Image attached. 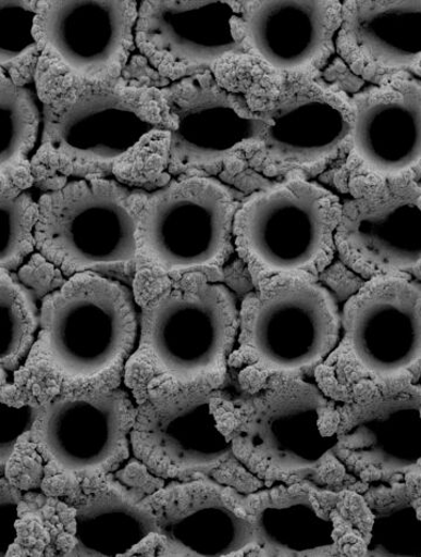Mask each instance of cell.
Returning <instances> with one entry per match:
<instances>
[{
	"label": "cell",
	"mask_w": 421,
	"mask_h": 557,
	"mask_svg": "<svg viewBox=\"0 0 421 557\" xmlns=\"http://www.w3.org/2000/svg\"><path fill=\"white\" fill-rule=\"evenodd\" d=\"M41 141L30 165L46 191L74 180L108 178L148 147L169 149L173 131L163 90L122 79L90 84L40 58Z\"/></svg>",
	"instance_id": "cell-1"
},
{
	"label": "cell",
	"mask_w": 421,
	"mask_h": 557,
	"mask_svg": "<svg viewBox=\"0 0 421 557\" xmlns=\"http://www.w3.org/2000/svg\"><path fill=\"white\" fill-rule=\"evenodd\" d=\"M134 292L97 272L76 273L44 298L40 329L14 373L27 400L60 393L119 388L139 329Z\"/></svg>",
	"instance_id": "cell-2"
},
{
	"label": "cell",
	"mask_w": 421,
	"mask_h": 557,
	"mask_svg": "<svg viewBox=\"0 0 421 557\" xmlns=\"http://www.w3.org/2000/svg\"><path fill=\"white\" fill-rule=\"evenodd\" d=\"M138 288L139 338L123 380L133 397L223 389L239 333L236 294L202 273Z\"/></svg>",
	"instance_id": "cell-3"
},
{
	"label": "cell",
	"mask_w": 421,
	"mask_h": 557,
	"mask_svg": "<svg viewBox=\"0 0 421 557\" xmlns=\"http://www.w3.org/2000/svg\"><path fill=\"white\" fill-rule=\"evenodd\" d=\"M214 414L234 455L264 486L362 487L336 456L335 400L314 379H275L237 397L222 389Z\"/></svg>",
	"instance_id": "cell-4"
},
{
	"label": "cell",
	"mask_w": 421,
	"mask_h": 557,
	"mask_svg": "<svg viewBox=\"0 0 421 557\" xmlns=\"http://www.w3.org/2000/svg\"><path fill=\"white\" fill-rule=\"evenodd\" d=\"M314 381L335 401L395 393L421 380V282L369 278L340 308L338 344Z\"/></svg>",
	"instance_id": "cell-5"
},
{
	"label": "cell",
	"mask_w": 421,
	"mask_h": 557,
	"mask_svg": "<svg viewBox=\"0 0 421 557\" xmlns=\"http://www.w3.org/2000/svg\"><path fill=\"white\" fill-rule=\"evenodd\" d=\"M239 307V333L230 369L242 394L271 380L310 379L340 335V308L318 278L285 276L253 284Z\"/></svg>",
	"instance_id": "cell-6"
},
{
	"label": "cell",
	"mask_w": 421,
	"mask_h": 557,
	"mask_svg": "<svg viewBox=\"0 0 421 557\" xmlns=\"http://www.w3.org/2000/svg\"><path fill=\"white\" fill-rule=\"evenodd\" d=\"M135 416L136 401L121 386L41 400L26 436L44 463V492L72 500L104 484L133 454Z\"/></svg>",
	"instance_id": "cell-7"
},
{
	"label": "cell",
	"mask_w": 421,
	"mask_h": 557,
	"mask_svg": "<svg viewBox=\"0 0 421 557\" xmlns=\"http://www.w3.org/2000/svg\"><path fill=\"white\" fill-rule=\"evenodd\" d=\"M342 200L324 185L283 180L249 196L233 224L234 247L253 284L263 278H318L337 256Z\"/></svg>",
	"instance_id": "cell-8"
},
{
	"label": "cell",
	"mask_w": 421,
	"mask_h": 557,
	"mask_svg": "<svg viewBox=\"0 0 421 557\" xmlns=\"http://www.w3.org/2000/svg\"><path fill=\"white\" fill-rule=\"evenodd\" d=\"M149 194L112 178L74 180L39 199L37 251L66 275L134 265Z\"/></svg>",
	"instance_id": "cell-9"
},
{
	"label": "cell",
	"mask_w": 421,
	"mask_h": 557,
	"mask_svg": "<svg viewBox=\"0 0 421 557\" xmlns=\"http://www.w3.org/2000/svg\"><path fill=\"white\" fill-rule=\"evenodd\" d=\"M255 87L249 100L268 122L258 144L244 153L264 177L321 175L345 158L354 123L350 98L317 79H280Z\"/></svg>",
	"instance_id": "cell-10"
},
{
	"label": "cell",
	"mask_w": 421,
	"mask_h": 557,
	"mask_svg": "<svg viewBox=\"0 0 421 557\" xmlns=\"http://www.w3.org/2000/svg\"><path fill=\"white\" fill-rule=\"evenodd\" d=\"M220 391L134 398L132 453L150 474L169 482L208 478L244 494L264 486L234 455L216 424L214 400Z\"/></svg>",
	"instance_id": "cell-11"
},
{
	"label": "cell",
	"mask_w": 421,
	"mask_h": 557,
	"mask_svg": "<svg viewBox=\"0 0 421 557\" xmlns=\"http://www.w3.org/2000/svg\"><path fill=\"white\" fill-rule=\"evenodd\" d=\"M263 557L367 556L373 515L361 488L273 484L238 494Z\"/></svg>",
	"instance_id": "cell-12"
},
{
	"label": "cell",
	"mask_w": 421,
	"mask_h": 557,
	"mask_svg": "<svg viewBox=\"0 0 421 557\" xmlns=\"http://www.w3.org/2000/svg\"><path fill=\"white\" fill-rule=\"evenodd\" d=\"M239 206L212 177L177 180L149 194L137 230V264L163 276L221 271L234 249Z\"/></svg>",
	"instance_id": "cell-13"
},
{
	"label": "cell",
	"mask_w": 421,
	"mask_h": 557,
	"mask_svg": "<svg viewBox=\"0 0 421 557\" xmlns=\"http://www.w3.org/2000/svg\"><path fill=\"white\" fill-rule=\"evenodd\" d=\"M337 189L421 182V79L407 73L357 92Z\"/></svg>",
	"instance_id": "cell-14"
},
{
	"label": "cell",
	"mask_w": 421,
	"mask_h": 557,
	"mask_svg": "<svg viewBox=\"0 0 421 557\" xmlns=\"http://www.w3.org/2000/svg\"><path fill=\"white\" fill-rule=\"evenodd\" d=\"M162 90L173 123L166 161L171 174L239 157L258 144L268 126L247 95L225 87L210 70Z\"/></svg>",
	"instance_id": "cell-15"
},
{
	"label": "cell",
	"mask_w": 421,
	"mask_h": 557,
	"mask_svg": "<svg viewBox=\"0 0 421 557\" xmlns=\"http://www.w3.org/2000/svg\"><path fill=\"white\" fill-rule=\"evenodd\" d=\"M135 0H39L35 36L41 58L90 83L121 79L135 49Z\"/></svg>",
	"instance_id": "cell-16"
},
{
	"label": "cell",
	"mask_w": 421,
	"mask_h": 557,
	"mask_svg": "<svg viewBox=\"0 0 421 557\" xmlns=\"http://www.w3.org/2000/svg\"><path fill=\"white\" fill-rule=\"evenodd\" d=\"M335 453L360 485L399 481L421 466V384L335 401Z\"/></svg>",
	"instance_id": "cell-17"
},
{
	"label": "cell",
	"mask_w": 421,
	"mask_h": 557,
	"mask_svg": "<svg viewBox=\"0 0 421 557\" xmlns=\"http://www.w3.org/2000/svg\"><path fill=\"white\" fill-rule=\"evenodd\" d=\"M337 256L369 278L421 270V182L354 185L345 191Z\"/></svg>",
	"instance_id": "cell-18"
},
{
	"label": "cell",
	"mask_w": 421,
	"mask_h": 557,
	"mask_svg": "<svg viewBox=\"0 0 421 557\" xmlns=\"http://www.w3.org/2000/svg\"><path fill=\"white\" fill-rule=\"evenodd\" d=\"M238 494L237 490L205 478L170 482L148 495L144 500L158 528L150 536V555L256 556L253 524L245 517Z\"/></svg>",
	"instance_id": "cell-19"
},
{
	"label": "cell",
	"mask_w": 421,
	"mask_h": 557,
	"mask_svg": "<svg viewBox=\"0 0 421 557\" xmlns=\"http://www.w3.org/2000/svg\"><path fill=\"white\" fill-rule=\"evenodd\" d=\"M240 5L210 0L140 2L136 48L153 69L173 81L246 55L238 29Z\"/></svg>",
	"instance_id": "cell-20"
},
{
	"label": "cell",
	"mask_w": 421,
	"mask_h": 557,
	"mask_svg": "<svg viewBox=\"0 0 421 557\" xmlns=\"http://www.w3.org/2000/svg\"><path fill=\"white\" fill-rule=\"evenodd\" d=\"M337 0H246L238 29L245 54L280 79H317L336 52Z\"/></svg>",
	"instance_id": "cell-21"
},
{
	"label": "cell",
	"mask_w": 421,
	"mask_h": 557,
	"mask_svg": "<svg viewBox=\"0 0 421 557\" xmlns=\"http://www.w3.org/2000/svg\"><path fill=\"white\" fill-rule=\"evenodd\" d=\"M336 52L362 79L379 85L421 64V0H347Z\"/></svg>",
	"instance_id": "cell-22"
},
{
	"label": "cell",
	"mask_w": 421,
	"mask_h": 557,
	"mask_svg": "<svg viewBox=\"0 0 421 557\" xmlns=\"http://www.w3.org/2000/svg\"><path fill=\"white\" fill-rule=\"evenodd\" d=\"M70 502L75 508L72 556H129L158 531L146 502L109 479Z\"/></svg>",
	"instance_id": "cell-23"
},
{
	"label": "cell",
	"mask_w": 421,
	"mask_h": 557,
	"mask_svg": "<svg viewBox=\"0 0 421 557\" xmlns=\"http://www.w3.org/2000/svg\"><path fill=\"white\" fill-rule=\"evenodd\" d=\"M373 515L367 556H421V495H411L408 475L361 488Z\"/></svg>",
	"instance_id": "cell-24"
},
{
	"label": "cell",
	"mask_w": 421,
	"mask_h": 557,
	"mask_svg": "<svg viewBox=\"0 0 421 557\" xmlns=\"http://www.w3.org/2000/svg\"><path fill=\"white\" fill-rule=\"evenodd\" d=\"M0 112L3 139L0 154V187L25 190L35 183L28 157L38 144L42 113L33 90L14 84L2 70Z\"/></svg>",
	"instance_id": "cell-25"
},
{
	"label": "cell",
	"mask_w": 421,
	"mask_h": 557,
	"mask_svg": "<svg viewBox=\"0 0 421 557\" xmlns=\"http://www.w3.org/2000/svg\"><path fill=\"white\" fill-rule=\"evenodd\" d=\"M0 311L3 335L0 363L7 373H15L37 342L40 309L34 294L13 272L3 269H0Z\"/></svg>",
	"instance_id": "cell-26"
},
{
	"label": "cell",
	"mask_w": 421,
	"mask_h": 557,
	"mask_svg": "<svg viewBox=\"0 0 421 557\" xmlns=\"http://www.w3.org/2000/svg\"><path fill=\"white\" fill-rule=\"evenodd\" d=\"M38 0H0V70L20 86L35 82L41 58L35 36Z\"/></svg>",
	"instance_id": "cell-27"
},
{
	"label": "cell",
	"mask_w": 421,
	"mask_h": 557,
	"mask_svg": "<svg viewBox=\"0 0 421 557\" xmlns=\"http://www.w3.org/2000/svg\"><path fill=\"white\" fill-rule=\"evenodd\" d=\"M0 214H2L0 269L13 272L37 250L36 227L39 220V202L23 189L0 187Z\"/></svg>",
	"instance_id": "cell-28"
},
{
	"label": "cell",
	"mask_w": 421,
	"mask_h": 557,
	"mask_svg": "<svg viewBox=\"0 0 421 557\" xmlns=\"http://www.w3.org/2000/svg\"><path fill=\"white\" fill-rule=\"evenodd\" d=\"M2 423H0V461L2 469L13 455L23 435L33 428L40 404L24 401L15 395L8 383H2Z\"/></svg>",
	"instance_id": "cell-29"
}]
</instances>
